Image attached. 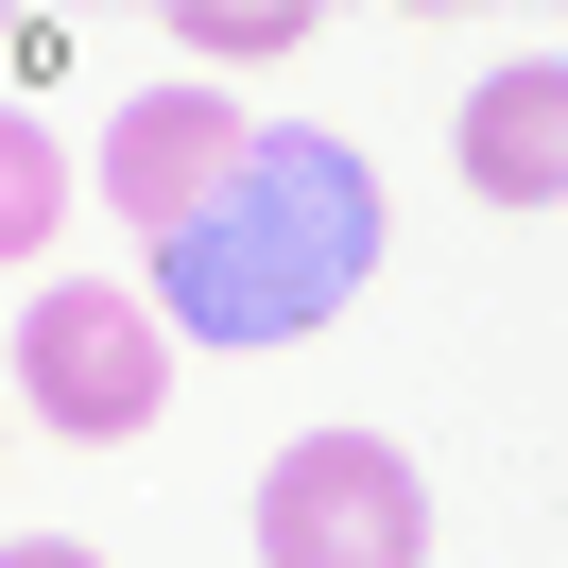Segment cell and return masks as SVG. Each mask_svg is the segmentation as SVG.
<instances>
[{
	"mask_svg": "<svg viewBox=\"0 0 568 568\" xmlns=\"http://www.w3.org/2000/svg\"><path fill=\"white\" fill-rule=\"evenodd\" d=\"M155 276H173L155 311H173L190 345H293V327H327L379 276V173H362L345 139H311V121H258L242 173L155 242Z\"/></svg>",
	"mask_w": 568,
	"mask_h": 568,
	"instance_id": "cell-1",
	"label": "cell"
},
{
	"mask_svg": "<svg viewBox=\"0 0 568 568\" xmlns=\"http://www.w3.org/2000/svg\"><path fill=\"white\" fill-rule=\"evenodd\" d=\"M173 345H190V327L155 311V293L70 276V293L18 311V414L70 430V448H121V430H155V396H173Z\"/></svg>",
	"mask_w": 568,
	"mask_h": 568,
	"instance_id": "cell-2",
	"label": "cell"
},
{
	"mask_svg": "<svg viewBox=\"0 0 568 568\" xmlns=\"http://www.w3.org/2000/svg\"><path fill=\"white\" fill-rule=\"evenodd\" d=\"M258 551L276 568H414L430 551V483L379 430H311V448H276V483H258Z\"/></svg>",
	"mask_w": 568,
	"mask_h": 568,
	"instance_id": "cell-3",
	"label": "cell"
},
{
	"mask_svg": "<svg viewBox=\"0 0 568 568\" xmlns=\"http://www.w3.org/2000/svg\"><path fill=\"white\" fill-rule=\"evenodd\" d=\"M242 139H258V121L224 104V87H139V104L104 121V190H121V224H139V242H173V224L242 173Z\"/></svg>",
	"mask_w": 568,
	"mask_h": 568,
	"instance_id": "cell-4",
	"label": "cell"
},
{
	"mask_svg": "<svg viewBox=\"0 0 568 568\" xmlns=\"http://www.w3.org/2000/svg\"><path fill=\"white\" fill-rule=\"evenodd\" d=\"M448 155H465L483 207H551V190H568V70H483Z\"/></svg>",
	"mask_w": 568,
	"mask_h": 568,
	"instance_id": "cell-5",
	"label": "cell"
},
{
	"mask_svg": "<svg viewBox=\"0 0 568 568\" xmlns=\"http://www.w3.org/2000/svg\"><path fill=\"white\" fill-rule=\"evenodd\" d=\"M52 207H70V155L18 121V139H0V258H18V276L52 258Z\"/></svg>",
	"mask_w": 568,
	"mask_h": 568,
	"instance_id": "cell-6",
	"label": "cell"
},
{
	"mask_svg": "<svg viewBox=\"0 0 568 568\" xmlns=\"http://www.w3.org/2000/svg\"><path fill=\"white\" fill-rule=\"evenodd\" d=\"M87 18H139V0H87ZM155 18H190V36H207V18H224V0H155Z\"/></svg>",
	"mask_w": 568,
	"mask_h": 568,
	"instance_id": "cell-7",
	"label": "cell"
}]
</instances>
